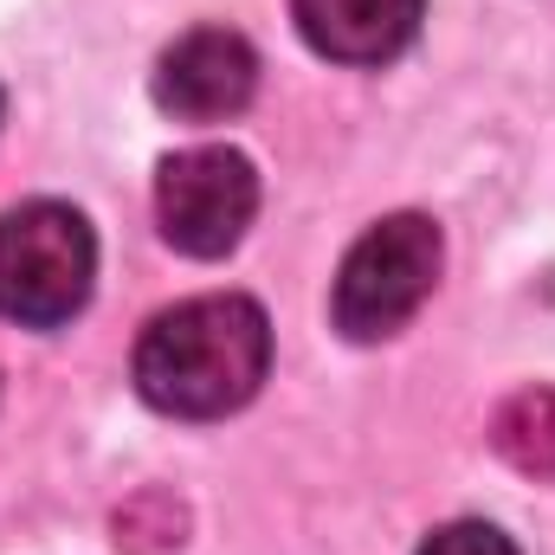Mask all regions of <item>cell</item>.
<instances>
[{"mask_svg":"<svg viewBox=\"0 0 555 555\" xmlns=\"http://www.w3.org/2000/svg\"><path fill=\"white\" fill-rule=\"evenodd\" d=\"M149 91L175 124H227L259 91V52L233 26H194L155 59Z\"/></svg>","mask_w":555,"mask_h":555,"instance_id":"cell-5","label":"cell"},{"mask_svg":"<svg viewBox=\"0 0 555 555\" xmlns=\"http://www.w3.org/2000/svg\"><path fill=\"white\" fill-rule=\"evenodd\" d=\"M0 111H7V98H0Z\"/></svg>","mask_w":555,"mask_h":555,"instance_id":"cell-9","label":"cell"},{"mask_svg":"<svg viewBox=\"0 0 555 555\" xmlns=\"http://www.w3.org/2000/svg\"><path fill=\"white\" fill-rule=\"evenodd\" d=\"M420 555H524L498 524H446V530H433Z\"/></svg>","mask_w":555,"mask_h":555,"instance_id":"cell-8","label":"cell"},{"mask_svg":"<svg viewBox=\"0 0 555 555\" xmlns=\"http://www.w3.org/2000/svg\"><path fill=\"white\" fill-rule=\"evenodd\" d=\"M291 20L317 59L388 65L414 46L426 0H291Z\"/></svg>","mask_w":555,"mask_h":555,"instance_id":"cell-6","label":"cell"},{"mask_svg":"<svg viewBox=\"0 0 555 555\" xmlns=\"http://www.w3.org/2000/svg\"><path fill=\"white\" fill-rule=\"evenodd\" d=\"M98 278V240L78 207L26 201L0 214V317L20 330H59L85 310Z\"/></svg>","mask_w":555,"mask_h":555,"instance_id":"cell-2","label":"cell"},{"mask_svg":"<svg viewBox=\"0 0 555 555\" xmlns=\"http://www.w3.org/2000/svg\"><path fill=\"white\" fill-rule=\"evenodd\" d=\"M439 259H446V246H439V227L426 214L375 220L336 272V291H330L336 330L349 343H388L395 330H408L414 310L439 284Z\"/></svg>","mask_w":555,"mask_h":555,"instance_id":"cell-3","label":"cell"},{"mask_svg":"<svg viewBox=\"0 0 555 555\" xmlns=\"http://www.w3.org/2000/svg\"><path fill=\"white\" fill-rule=\"evenodd\" d=\"M272 375V317L240 297H188L149 317L137 343V395L168 420H227L240 414Z\"/></svg>","mask_w":555,"mask_h":555,"instance_id":"cell-1","label":"cell"},{"mask_svg":"<svg viewBox=\"0 0 555 555\" xmlns=\"http://www.w3.org/2000/svg\"><path fill=\"white\" fill-rule=\"evenodd\" d=\"M253 214H259V168L227 142L181 149L155 168L162 240L188 259H227L246 240Z\"/></svg>","mask_w":555,"mask_h":555,"instance_id":"cell-4","label":"cell"},{"mask_svg":"<svg viewBox=\"0 0 555 555\" xmlns=\"http://www.w3.org/2000/svg\"><path fill=\"white\" fill-rule=\"evenodd\" d=\"M498 452L530 478H555V388H530L498 414Z\"/></svg>","mask_w":555,"mask_h":555,"instance_id":"cell-7","label":"cell"}]
</instances>
